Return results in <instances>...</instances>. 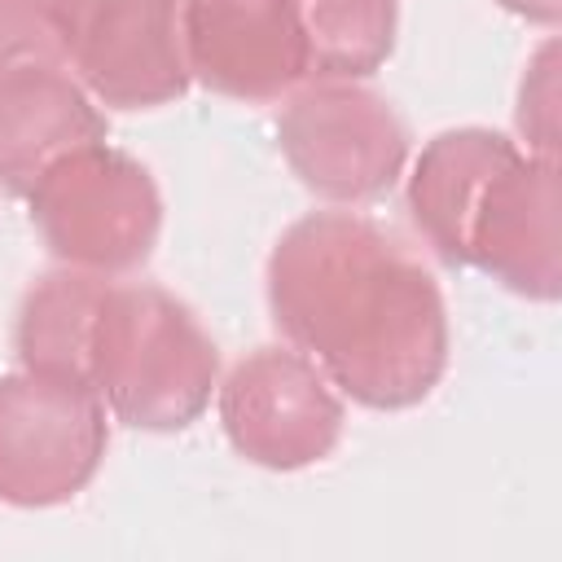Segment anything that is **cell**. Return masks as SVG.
Listing matches in <instances>:
<instances>
[{
  "mask_svg": "<svg viewBox=\"0 0 562 562\" xmlns=\"http://www.w3.org/2000/svg\"><path fill=\"white\" fill-rule=\"evenodd\" d=\"M558 75H553V44H544L518 88V132L527 140V154L553 158L558 149ZM558 162V158H553Z\"/></svg>",
  "mask_w": 562,
  "mask_h": 562,
  "instance_id": "5bb4252c",
  "label": "cell"
},
{
  "mask_svg": "<svg viewBox=\"0 0 562 562\" xmlns=\"http://www.w3.org/2000/svg\"><path fill=\"white\" fill-rule=\"evenodd\" d=\"M97 140H105V114L66 66L0 70V184L9 193L26 198L57 158Z\"/></svg>",
  "mask_w": 562,
  "mask_h": 562,
  "instance_id": "30bf717a",
  "label": "cell"
},
{
  "mask_svg": "<svg viewBox=\"0 0 562 562\" xmlns=\"http://www.w3.org/2000/svg\"><path fill=\"white\" fill-rule=\"evenodd\" d=\"M277 145L325 202L382 198L408 162V127L395 105L356 79H316L294 92L277 123Z\"/></svg>",
  "mask_w": 562,
  "mask_h": 562,
  "instance_id": "8992f818",
  "label": "cell"
},
{
  "mask_svg": "<svg viewBox=\"0 0 562 562\" xmlns=\"http://www.w3.org/2000/svg\"><path fill=\"white\" fill-rule=\"evenodd\" d=\"M303 40L307 75L369 79L395 53L400 0H285Z\"/></svg>",
  "mask_w": 562,
  "mask_h": 562,
  "instance_id": "7c38bea8",
  "label": "cell"
},
{
  "mask_svg": "<svg viewBox=\"0 0 562 562\" xmlns=\"http://www.w3.org/2000/svg\"><path fill=\"white\" fill-rule=\"evenodd\" d=\"M105 277L61 268L40 277L18 307L13 321V347L22 369L88 382V360H92V329L97 312L105 299Z\"/></svg>",
  "mask_w": 562,
  "mask_h": 562,
  "instance_id": "8fae6325",
  "label": "cell"
},
{
  "mask_svg": "<svg viewBox=\"0 0 562 562\" xmlns=\"http://www.w3.org/2000/svg\"><path fill=\"white\" fill-rule=\"evenodd\" d=\"M220 426L250 465L303 470L338 448L342 400L303 351L255 347L220 382Z\"/></svg>",
  "mask_w": 562,
  "mask_h": 562,
  "instance_id": "ba28073f",
  "label": "cell"
},
{
  "mask_svg": "<svg viewBox=\"0 0 562 562\" xmlns=\"http://www.w3.org/2000/svg\"><path fill=\"white\" fill-rule=\"evenodd\" d=\"M88 386L123 426L184 430L220 386V351L193 307L162 285H105Z\"/></svg>",
  "mask_w": 562,
  "mask_h": 562,
  "instance_id": "3957f363",
  "label": "cell"
},
{
  "mask_svg": "<svg viewBox=\"0 0 562 562\" xmlns=\"http://www.w3.org/2000/svg\"><path fill=\"white\" fill-rule=\"evenodd\" d=\"M26 202L48 255L97 277L140 268L162 228V198L149 167L105 140L57 158L31 184Z\"/></svg>",
  "mask_w": 562,
  "mask_h": 562,
  "instance_id": "277c9868",
  "label": "cell"
},
{
  "mask_svg": "<svg viewBox=\"0 0 562 562\" xmlns=\"http://www.w3.org/2000/svg\"><path fill=\"white\" fill-rule=\"evenodd\" d=\"M268 307L277 329L364 408H413L448 369L439 281L373 220H294L268 255Z\"/></svg>",
  "mask_w": 562,
  "mask_h": 562,
  "instance_id": "6da1fadb",
  "label": "cell"
},
{
  "mask_svg": "<svg viewBox=\"0 0 562 562\" xmlns=\"http://www.w3.org/2000/svg\"><path fill=\"white\" fill-rule=\"evenodd\" d=\"M66 66L53 0H0V70Z\"/></svg>",
  "mask_w": 562,
  "mask_h": 562,
  "instance_id": "4fadbf2b",
  "label": "cell"
},
{
  "mask_svg": "<svg viewBox=\"0 0 562 562\" xmlns=\"http://www.w3.org/2000/svg\"><path fill=\"white\" fill-rule=\"evenodd\" d=\"M496 4L527 22H540V26H558V18H562V0H496Z\"/></svg>",
  "mask_w": 562,
  "mask_h": 562,
  "instance_id": "9a60e30c",
  "label": "cell"
},
{
  "mask_svg": "<svg viewBox=\"0 0 562 562\" xmlns=\"http://www.w3.org/2000/svg\"><path fill=\"white\" fill-rule=\"evenodd\" d=\"M184 0H53L61 57L114 110H154L189 92Z\"/></svg>",
  "mask_w": 562,
  "mask_h": 562,
  "instance_id": "52a82bcc",
  "label": "cell"
},
{
  "mask_svg": "<svg viewBox=\"0 0 562 562\" xmlns=\"http://www.w3.org/2000/svg\"><path fill=\"white\" fill-rule=\"evenodd\" d=\"M189 79L233 101H277L307 79L303 40L285 0H184Z\"/></svg>",
  "mask_w": 562,
  "mask_h": 562,
  "instance_id": "9c48e42d",
  "label": "cell"
},
{
  "mask_svg": "<svg viewBox=\"0 0 562 562\" xmlns=\"http://www.w3.org/2000/svg\"><path fill=\"white\" fill-rule=\"evenodd\" d=\"M417 233L452 268H479L505 290L553 303L562 290L558 162L492 127L430 136L408 176Z\"/></svg>",
  "mask_w": 562,
  "mask_h": 562,
  "instance_id": "7a4b0ae2",
  "label": "cell"
},
{
  "mask_svg": "<svg viewBox=\"0 0 562 562\" xmlns=\"http://www.w3.org/2000/svg\"><path fill=\"white\" fill-rule=\"evenodd\" d=\"M110 448L105 404L88 382L53 373L0 378V501L48 509L75 501Z\"/></svg>",
  "mask_w": 562,
  "mask_h": 562,
  "instance_id": "5b68a950",
  "label": "cell"
}]
</instances>
